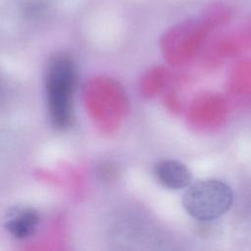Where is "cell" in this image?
<instances>
[{
    "mask_svg": "<svg viewBox=\"0 0 251 251\" xmlns=\"http://www.w3.org/2000/svg\"><path fill=\"white\" fill-rule=\"evenodd\" d=\"M75 67L68 58L57 57L50 62L45 75V93L51 124L58 129L67 128L73 121Z\"/></svg>",
    "mask_w": 251,
    "mask_h": 251,
    "instance_id": "cell-1",
    "label": "cell"
},
{
    "mask_svg": "<svg viewBox=\"0 0 251 251\" xmlns=\"http://www.w3.org/2000/svg\"><path fill=\"white\" fill-rule=\"evenodd\" d=\"M233 194L230 187L218 179L200 180L190 185L182 196L186 213L199 221H212L228 211Z\"/></svg>",
    "mask_w": 251,
    "mask_h": 251,
    "instance_id": "cell-2",
    "label": "cell"
},
{
    "mask_svg": "<svg viewBox=\"0 0 251 251\" xmlns=\"http://www.w3.org/2000/svg\"><path fill=\"white\" fill-rule=\"evenodd\" d=\"M39 223L38 212L31 207H14L7 212L5 227L16 238L32 235Z\"/></svg>",
    "mask_w": 251,
    "mask_h": 251,
    "instance_id": "cell-3",
    "label": "cell"
},
{
    "mask_svg": "<svg viewBox=\"0 0 251 251\" xmlns=\"http://www.w3.org/2000/svg\"><path fill=\"white\" fill-rule=\"evenodd\" d=\"M154 174L164 187L174 190L188 186L192 178L189 169L184 164L172 159L159 162L155 166Z\"/></svg>",
    "mask_w": 251,
    "mask_h": 251,
    "instance_id": "cell-4",
    "label": "cell"
}]
</instances>
